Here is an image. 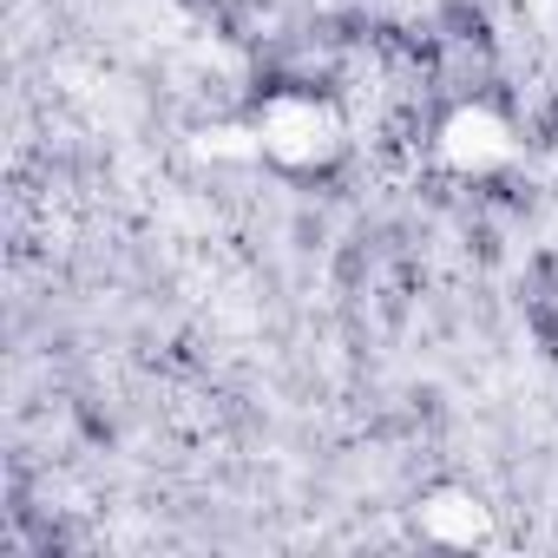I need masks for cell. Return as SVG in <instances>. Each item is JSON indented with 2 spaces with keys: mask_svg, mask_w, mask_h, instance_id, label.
I'll return each instance as SVG.
<instances>
[{
  "mask_svg": "<svg viewBox=\"0 0 558 558\" xmlns=\"http://www.w3.org/2000/svg\"><path fill=\"white\" fill-rule=\"evenodd\" d=\"M466 250H473L480 263H499V230H493V223H466Z\"/></svg>",
  "mask_w": 558,
  "mask_h": 558,
  "instance_id": "obj_4",
  "label": "cell"
},
{
  "mask_svg": "<svg viewBox=\"0 0 558 558\" xmlns=\"http://www.w3.org/2000/svg\"><path fill=\"white\" fill-rule=\"evenodd\" d=\"M525 329L538 336V355L558 362V303L551 296H525Z\"/></svg>",
  "mask_w": 558,
  "mask_h": 558,
  "instance_id": "obj_1",
  "label": "cell"
},
{
  "mask_svg": "<svg viewBox=\"0 0 558 558\" xmlns=\"http://www.w3.org/2000/svg\"><path fill=\"white\" fill-rule=\"evenodd\" d=\"M296 250H329V217H296Z\"/></svg>",
  "mask_w": 558,
  "mask_h": 558,
  "instance_id": "obj_3",
  "label": "cell"
},
{
  "mask_svg": "<svg viewBox=\"0 0 558 558\" xmlns=\"http://www.w3.org/2000/svg\"><path fill=\"white\" fill-rule=\"evenodd\" d=\"M73 421H80V434H86L93 447H112V440H119V427H112V414H99L93 401H80V408H73Z\"/></svg>",
  "mask_w": 558,
  "mask_h": 558,
  "instance_id": "obj_2",
  "label": "cell"
}]
</instances>
